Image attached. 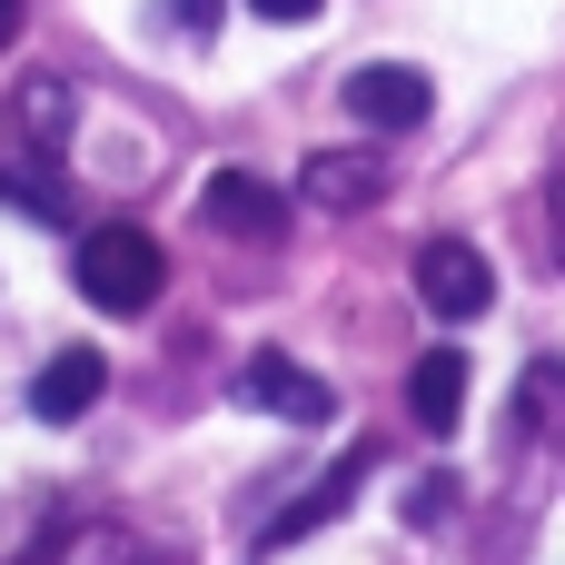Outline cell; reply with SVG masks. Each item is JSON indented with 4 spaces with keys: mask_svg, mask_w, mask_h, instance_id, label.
I'll use <instances>...</instances> for the list:
<instances>
[{
    "mask_svg": "<svg viewBox=\"0 0 565 565\" xmlns=\"http://www.w3.org/2000/svg\"><path fill=\"white\" fill-rule=\"evenodd\" d=\"M70 278H79V298L89 308H109V318H139L149 298H159V238L149 228H89L79 248H70Z\"/></svg>",
    "mask_w": 565,
    "mask_h": 565,
    "instance_id": "cell-1",
    "label": "cell"
},
{
    "mask_svg": "<svg viewBox=\"0 0 565 565\" xmlns=\"http://www.w3.org/2000/svg\"><path fill=\"white\" fill-rule=\"evenodd\" d=\"M258 20H318V0H248Z\"/></svg>",
    "mask_w": 565,
    "mask_h": 565,
    "instance_id": "cell-15",
    "label": "cell"
},
{
    "mask_svg": "<svg viewBox=\"0 0 565 565\" xmlns=\"http://www.w3.org/2000/svg\"><path fill=\"white\" fill-rule=\"evenodd\" d=\"M0 209L10 218H40V228H70V179H60V149H10L0 159Z\"/></svg>",
    "mask_w": 565,
    "mask_h": 565,
    "instance_id": "cell-8",
    "label": "cell"
},
{
    "mask_svg": "<svg viewBox=\"0 0 565 565\" xmlns=\"http://www.w3.org/2000/svg\"><path fill=\"white\" fill-rule=\"evenodd\" d=\"M169 10H179V30H189V40H209V30H218V0H169Z\"/></svg>",
    "mask_w": 565,
    "mask_h": 565,
    "instance_id": "cell-14",
    "label": "cell"
},
{
    "mask_svg": "<svg viewBox=\"0 0 565 565\" xmlns=\"http://www.w3.org/2000/svg\"><path fill=\"white\" fill-rule=\"evenodd\" d=\"M99 397H109V358H99V348H60V358L40 367V387H30V407H40L50 427H79Z\"/></svg>",
    "mask_w": 565,
    "mask_h": 565,
    "instance_id": "cell-9",
    "label": "cell"
},
{
    "mask_svg": "<svg viewBox=\"0 0 565 565\" xmlns=\"http://www.w3.org/2000/svg\"><path fill=\"white\" fill-rule=\"evenodd\" d=\"M556 417H565V367L536 358V367H526V427H556Z\"/></svg>",
    "mask_w": 565,
    "mask_h": 565,
    "instance_id": "cell-13",
    "label": "cell"
},
{
    "mask_svg": "<svg viewBox=\"0 0 565 565\" xmlns=\"http://www.w3.org/2000/svg\"><path fill=\"white\" fill-rule=\"evenodd\" d=\"M30 565H129V536L119 526H60L50 546H30Z\"/></svg>",
    "mask_w": 565,
    "mask_h": 565,
    "instance_id": "cell-12",
    "label": "cell"
},
{
    "mask_svg": "<svg viewBox=\"0 0 565 565\" xmlns=\"http://www.w3.org/2000/svg\"><path fill=\"white\" fill-rule=\"evenodd\" d=\"M367 467H377V447H358V457H348V467H338V477H318V487H308V497H298V507H288V516H268V526H258V546H248V556H278V546H298V536H308V526H328V516H338V507H348V497H358V477H367Z\"/></svg>",
    "mask_w": 565,
    "mask_h": 565,
    "instance_id": "cell-10",
    "label": "cell"
},
{
    "mask_svg": "<svg viewBox=\"0 0 565 565\" xmlns=\"http://www.w3.org/2000/svg\"><path fill=\"white\" fill-rule=\"evenodd\" d=\"M70 139V79H30L20 89V139L10 149H60Z\"/></svg>",
    "mask_w": 565,
    "mask_h": 565,
    "instance_id": "cell-11",
    "label": "cell"
},
{
    "mask_svg": "<svg viewBox=\"0 0 565 565\" xmlns=\"http://www.w3.org/2000/svg\"><path fill=\"white\" fill-rule=\"evenodd\" d=\"M238 407H258V417H288V427H328V417H338V387H328L318 367H298V358L258 348V358L238 367Z\"/></svg>",
    "mask_w": 565,
    "mask_h": 565,
    "instance_id": "cell-3",
    "label": "cell"
},
{
    "mask_svg": "<svg viewBox=\"0 0 565 565\" xmlns=\"http://www.w3.org/2000/svg\"><path fill=\"white\" fill-rule=\"evenodd\" d=\"M20 20H30V0H0V50L20 40Z\"/></svg>",
    "mask_w": 565,
    "mask_h": 565,
    "instance_id": "cell-16",
    "label": "cell"
},
{
    "mask_svg": "<svg viewBox=\"0 0 565 565\" xmlns=\"http://www.w3.org/2000/svg\"><path fill=\"white\" fill-rule=\"evenodd\" d=\"M467 358L457 348H427L417 367H407V417H417V437H457L467 427Z\"/></svg>",
    "mask_w": 565,
    "mask_h": 565,
    "instance_id": "cell-7",
    "label": "cell"
},
{
    "mask_svg": "<svg viewBox=\"0 0 565 565\" xmlns=\"http://www.w3.org/2000/svg\"><path fill=\"white\" fill-rule=\"evenodd\" d=\"M209 228H228V238H248V248H278V238H288V199H278L268 179H248V169H218V179H209Z\"/></svg>",
    "mask_w": 565,
    "mask_h": 565,
    "instance_id": "cell-6",
    "label": "cell"
},
{
    "mask_svg": "<svg viewBox=\"0 0 565 565\" xmlns=\"http://www.w3.org/2000/svg\"><path fill=\"white\" fill-rule=\"evenodd\" d=\"M427 109H437L427 70H407V60H367V70H348V119H358V129H417Z\"/></svg>",
    "mask_w": 565,
    "mask_h": 565,
    "instance_id": "cell-5",
    "label": "cell"
},
{
    "mask_svg": "<svg viewBox=\"0 0 565 565\" xmlns=\"http://www.w3.org/2000/svg\"><path fill=\"white\" fill-rule=\"evenodd\" d=\"M417 298H427V318H447V328L487 318V308H497L487 248H477V238H427V248H417Z\"/></svg>",
    "mask_w": 565,
    "mask_h": 565,
    "instance_id": "cell-2",
    "label": "cell"
},
{
    "mask_svg": "<svg viewBox=\"0 0 565 565\" xmlns=\"http://www.w3.org/2000/svg\"><path fill=\"white\" fill-rule=\"evenodd\" d=\"M387 189H397V159H387V149H318V159L298 169V199L328 209V218H338V209H377Z\"/></svg>",
    "mask_w": 565,
    "mask_h": 565,
    "instance_id": "cell-4",
    "label": "cell"
}]
</instances>
